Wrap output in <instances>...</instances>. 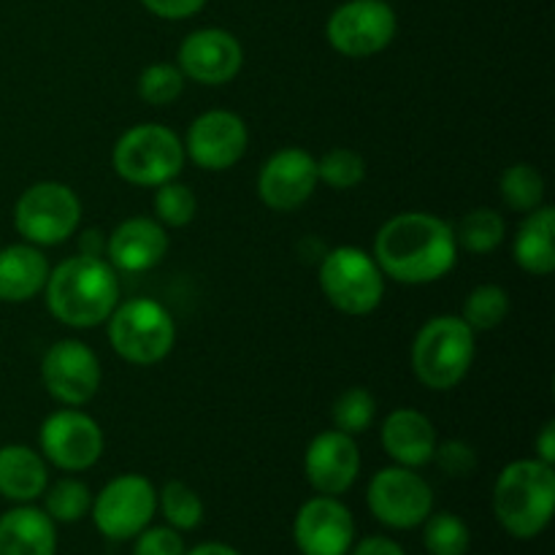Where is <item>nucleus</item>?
<instances>
[{"label":"nucleus","instance_id":"nucleus-1","mask_svg":"<svg viewBox=\"0 0 555 555\" xmlns=\"http://www.w3.org/2000/svg\"><path fill=\"white\" fill-rule=\"evenodd\" d=\"M374 260L385 276L401 285H431L459 260L455 231L428 211H404L385 222L374 238Z\"/></svg>","mask_w":555,"mask_h":555},{"label":"nucleus","instance_id":"nucleus-2","mask_svg":"<svg viewBox=\"0 0 555 555\" xmlns=\"http://www.w3.org/2000/svg\"><path fill=\"white\" fill-rule=\"evenodd\" d=\"M47 307L60 323L70 328H95L106 323L119 304L117 269L108 260L92 255H76L49 269Z\"/></svg>","mask_w":555,"mask_h":555},{"label":"nucleus","instance_id":"nucleus-3","mask_svg":"<svg viewBox=\"0 0 555 555\" xmlns=\"http://www.w3.org/2000/svg\"><path fill=\"white\" fill-rule=\"evenodd\" d=\"M555 509V472L540 459L513 461L493 486V513L507 534L534 540L551 526Z\"/></svg>","mask_w":555,"mask_h":555},{"label":"nucleus","instance_id":"nucleus-4","mask_svg":"<svg viewBox=\"0 0 555 555\" xmlns=\"http://www.w3.org/2000/svg\"><path fill=\"white\" fill-rule=\"evenodd\" d=\"M475 361V331L455 314L431 318L412 341L415 377L431 390H450L469 374Z\"/></svg>","mask_w":555,"mask_h":555},{"label":"nucleus","instance_id":"nucleus-5","mask_svg":"<svg viewBox=\"0 0 555 555\" xmlns=\"http://www.w3.org/2000/svg\"><path fill=\"white\" fill-rule=\"evenodd\" d=\"M184 144L171 128L157 122L133 125L117 139L112 166L119 179L135 188H160L182 173Z\"/></svg>","mask_w":555,"mask_h":555},{"label":"nucleus","instance_id":"nucleus-6","mask_svg":"<svg viewBox=\"0 0 555 555\" xmlns=\"http://www.w3.org/2000/svg\"><path fill=\"white\" fill-rule=\"evenodd\" d=\"M108 341L122 361L133 366H155L177 341L171 312L152 298H130L108 314Z\"/></svg>","mask_w":555,"mask_h":555},{"label":"nucleus","instance_id":"nucleus-7","mask_svg":"<svg viewBox=\"0 0 555 555\" xmlns=\"http://www.w3.org/2000/svg\"><path fill=\"white\" fill-rule=\"evenodd\" d=\"M320 287L331 307L363 318L383 304L385 274L361 247H336L320 263Z\"/></svg>","mask_w":555,"mask_h":555},{"label":"nucleus","instance_id":"nucleus-8","mask_svg":"<svg viewBox=\"0 0 555 555\" xmlns=\"http://www.w3.org/2000/svg\"><path fill=\"white\" fill-rule=\"evenodd\" d=\"M79 222V195L63 182H36L16 198L14 225L33 247H54L68 242Z\"/></svg>","mask_w":555,"mask_h":555},{"label":"nucleus","instance_id":"nucleus-9","mask_svg":"<svg viewBox=\"0 0 555 555\" xmlns=\"http://www.w3.org/2000/svg\"><path fill=\"white\" fill-rule=\"evenodd\" d=\"M366 504L374 518L396 531L423 526L434 509V491L410 466H385L366 488Z\"/></svg>","mask_w":555,"mask_h":555},{"label":"nucleus","instance_id":"nucleus-10","mask_svg":"<svg viewBox=\"0 0 555 555\" xmlns=\"http://www.w3.org/2000/svg\"><path fill=\"white\" fill-rule=\"evenodd\" d=\"M157 513V491L146 477L122 475L106 482L92 499V524L106 540L125 542L139 537Z\"/></svg>","mask_w":555,"mask_h":555},{"label":"nucleus","instance_id":"nucleus-11","mask_svg":"<svg viewBox=\"0 0 555 555\" xmlns=\"http://www.w3.org/2000/svg\"><path fill=\"white\" fill-rule=\"evenodd\" d=\"M399 20L385 0H347L325 25V38L339 54L352 60L372 57L390 47Z\"/></svg>","mask_w":555,"mask_h":555},{"label":"nucleus","instance_id":"nucleus-12","mask_svg":"<svg viewBox=\"0 0 555 555\" xmlns=\"http://www.w3.org/2000/svg\"><path fill=\"white\" fill-rule=\"evenodd\" d=\"M38 442L43 459L63 472L92 469L103 455L101 426L76 406L52 412L43 421Z\"/></svg>","mask_w":555,"mask_h":555},{"label":"nucleus","instance_id":"nucleus-13","mask_svg":"<svg viewBox=\"0 0 555 555\" xmlns=\"http://www.w3.org/2000/svg\"><path fill=\"white\" fill-rule=\"evenodd\" d=\"M101 361L79 339L54 341L41 361V379L49 396L65 406H85L101 390Z\"/></svg>","mask_w":555,"mask_h":555},{"label":"nucleus","instance_id":"nucleus-14","mask_svg":"<svg viewBox=\"0 0 555 555\" xmlns=\"http://www.w3.org/2000/svg\"><path fill=\"white\" fill-rule=\"evenodd\" d=\"M249 130L238 114L225 108L204 112L188 130L184 155L204 171H228L244 157Z\"/></svg>","mask_w":555,"mask_h":555},{"label":"nucleus","instance_id":"nucleus-15","mask_svg":"<svg viewBox=\"0 0 555 555\" xmlns=\"http://www.w3.org/2000/svg\"><path fill=\"white\" fill-rule=\"evenodd\" d=\"M293 540L301 555H347L356 545V520L339 496H314L293 520Z\"/></svg>","mask_w":555,"mask_h":555},{"label":"nucleus","instance_id":"nucleus-16","mask_svg":"<svg viewBox=\"0 0 555 555\" xmlns=\"http://www.w3.org/2000/svg\"><path fill=\"white\" fill-rule=\"evenodd\" d=\"M318 160L301 146H285L263 163L258 195L269 209L296 211L318 190Z\"/></svg>","mask_w":555,"mask_h":555},{"label":"nucleus","instance_id":"nucleus-17","mask_svg":"<svg viewBox=\"0 0 555 555\" xmlns=\"http://www.w3.org/2000/svg\"><path fill=\"white\" fill-rule=\"evenodd\" d=\"M177 60L184 79L220 87L236 79L244 63V49L233 33L222 30V27H204L184 38Z\"/></svg>","mask_w":555,"mask_h":555},{"label":"nucleus","instance_id":"nucleus-18","mask_svg":"<svg viewBox=\"0 0 555 555\" xmlns=\"http://www.w3.org/2000/svg\"><path fill=\"white\" fill-rule=\"evenodd\" d=\"M304 472H307L309 486L323 496L347 493L361 475V450H358L356 437L339 428L318 434L304 455Z\"/></svg>","mask_w":555,"mask_h":555},{"label":"nucleus","instance_id":"nucleus-19","mask_svg":"<svg viewBox=\"0 0 555 555\" xmlns=\"http://www.w3.org/2000/svg\"><path fill=\"white\" fill-rule=\"evenodd\" d=\"M108 263L117 271L139 274L160 266L168 255V233L152 217H130L122 220L106 242Z\"/></svg>","mask_w":555,"mask_h":555},{"label":"nucleus","instance_id":"nucleus-20","mask_svg":"<svg viewBox=\"0 0 555 555\" xmlns=\"http://www.w3.org/2000/svg\"><path fill=\"white\" fill-rule=\"evenodd\" d=\"M383 448L399 466L421 469L431 464L437 450V428L423 412L417 410H393L383 423Z\"/></svg>","mask_w":555,"mask_h":555},{"label":"nucleus","instance_id":"nucleus-21","mask_svg":"<svg viewBox=\"0 0 555 555\" xmlns=\"http://www.w3.org/2000/svg\"><path fill=\"white\" fill-rule=\"evenodd\" d=\"M57 529L43 509L22 504L0 515V555H54Z\"/></svg>","mask_w":555,"mask_h":555},{"label":"nucleus","instance_id":"nucleus-22","mask_svg":"<svg viewBox=\"0 0 555 555\" xmlns=\"http://www.w3.org/2000/svg\"><path fill=\"white\" fill-rule=\"evenodd\" d=\"M47 276V255L33 244H9V247L0 249V301H30L43 291Z\"/></svg>","mask_w":555,"mask_h":555},{"label":"nucleus","instance_id":"nucleus-23","mask_svg":"<svg viewBox=\"0 0 555 555\" xmlns=\"http://www.w3.org/2000/svg\"><path fill=\"white\" fill-rule=\"evenodd\" d=\"M47 486V461L36 450L27 444L0 448V496L16 504H27L43 496Z\"/></svg>","mask_w":555,"mask_h":555},{"label":"nucleus","instance_id":"nucleus-24","mask_svg":"<svg viewBox=\"0 0 555 555\" xmlns=\"http://www.w3.org/2000/svg\"><path fill=\"white\" fill-rule=\"evenodd\" d=\"M515 263L534 276H547L555 269V209L537 206L529 211L513 244Z\"/></svg>","mask_w":555,"mask_h":555},{"label":"nucleus","instance_id":"nucleus-25","mask_svg":"<svg viewBox=\"0 0 555 555\" xmlns=\"http://www.w3.org/2000/svg\"><path fill=\"white\" fill-rule=\"evenodd\" d=\"M507 236V222L493 209H475L455 228V244L472 255H488Z\"/></svg>","mask_w":555,"mask_h":555},{"label":"nucleus","instance_id":"nucleus-26","mask_svg":"<svg viewBox=\"0 0 555 555\" xmlns=\"http://www.w3.org/2000/svg\"><path fill=\"white\" fill-rule=\"evenodd\" d=\"M157 509L163 513L166 524L177 531L198 529L204 520V502L198 493L182 480H171L157 493Z\"/></svg>","mask_w":555,"mask_h":555},{"label":"nucleus","instance_id":"nucleus-27","mask_svg":"<svg viewBox=\"0 0 555 555\" xmlns=\"http://www.w3.org/2000/svg\"><path fill=\"white\" fill-rule=\"evenodd\" d=\"M92 507V493L76 477H63V480L52 482L43 491V513L54 520V524H76L85 518Z\"/></svg>","mask_w":555,"mask_h":555},{"label":"nucleus","instance_id":"nucleus-28","mask_svg":"<svg viewBox=\"0 0 555 555\" xmlns=\"http://www.w3.org/2000/svg\"><path fill=\"white\" fill-rule=\"evenodd\" d=\"M502 201L513 211H534L537 206H542V198H545V179L537 171L531 163H515L507 171L502 173Z\"/></svg>","mask_w":555,"mask_h":555},{"label":"nucleus","instance_id":"nucleus-29","mask_svg":"<svg viewBox=\"0 0 555 555\" xmlns=\"http://www.w3.org/2000/svg\"><path fill=\"white\" fill-rule=\"evenodd\" d=\"M509 293L502 285H477L464 301V320L472 331H493L507 320Z\"/></svg>","mask_w":555,"mask_h":555},{"label":"nucleus","instance_id":"nucleus-30","mask_svg":"<svg viewBox=\"0 0 555 555\" xmlns=\"http://www.w3.org/2000/svg\"><path fill=\"white\" fill-rule=\"evenodd\" d=\"M469 542V526L459 515L437 513L423 520V545L431 555H466Z\"/></svg>","mask_w":555,"mask_h":555},{"label":"nucleus","instance_id":"nucleus-31","mask_svg":"<svg viewBox=\"0 0 555 555\" xmlns=\"http://www.w3.org/2000/svg\"><path fill=\"white\" fill-rule=\"evenodd\" d=\"M331 421H334V428L350 434V437L366 434L374 426V421H377V401H374V396L366 388L345 390L334 401Z\"/></svg>","mask_w":555,"mask_h":555},{"label":"nucleus","instance_id":"nucleus-32","mask_svg":"<svg viewBox=\"0 0 555 555\" xmlns=\"http://www.w3.org/2000/svg\"><path fill=\"white\" fill-rule=\"evenodd\" d=\"M184 92V74L179 65L152 63L139 76V95L150 106H171Z\"/></svg>","mask_w":555,"mask_h":555},{"label":"nucleus","instance_id":"nucleus-33","mask_svg":"<svg viewBox=\"0 0 555 555\" xmlns=\"http://www.w3.org/2000/svg\"><path fill=\"white\" fill-rule=\"evenodd\" d=\"M366 177V160L350 146H336L318 160V179L334 190H352Z\"/></svg>","mask_w":555,"mask_h":555},{"label":"nucleus","instance_id":"nucleus-34","mask_svg":"<svg viewBox=\"0 0 555 555\" xmlns=\"http://www.w3.org/2000/svg\"><path fill=\"white\" fill-rule=\"evenodd\" d=\"M155 190V217L163 228H184L195 220L198 198L188 184H179L171 179Z\"/></svg>","mask_w":555,"mask_h":555},{"label":"nucleus","instance_id":"nucleus-35","mask_svg":"<svg viewBox=\"0 0 555 555\" xmlns=\"http://www.w3.org/2000/svg\"><path fill=\"white\" fill-rule=\"evenodd\" d=\"M431 461H437L439 472H444L448 477H469L477 472L475 448L469 442H461V439L437 442Z\"/></svg>","mask_w":555,"mask_h":555},{"label":"nucleus","instance_id":"nucleus-36","mask_svg":"<svg viewBox=\"0 0 555 555\" xmlns=\"http://www.w3.org/2000/svg\"><path fill=\"white\" fill-rule=\"evenodd\" d=\"M184 542L177 529L171 526H155V529H144L135 537L133 555H184Z\"/></svg>","mask_w":555,"mask_h":555},{"label":"nucleus","instance_id":"nucleus-37","mask_svg":"<svg viewBox=\"0 0 555 555\" xmlns=\"http://www.w3.org/2000/svg\"><path fill=\"white\" fill-rule=\"evenodd\" d=\"M150 14L160 16V20H188V16H195L206 5V0H141Z\"/></svg>","mask_w":555,"mask_h":555},{"label":"nucleus","instance_id":"nucleus-38","mask_svg":"<svg viewBox=\"0 0 555 555\" xmlns=\"http://www.w3.org/2000/svg\"><path fill=\"white\" fill-rule=\"evenodd\" d=\"M352 555H406L399 542L388 540V537H366L358 545H352Z\"/></svg>","mask_w":555,"mask_h":555},{"label":"nucleus","instance_id":"nucleus-39","mask_svg":"<svg viewBox=\"0 0 555 555\" xmlns=\"http://www.w3.org/2000/svg\"><path fill=\"white\" fill-rule=\"evenodd\" d=\"M534 444H537V459L553 466V461H555V423L553 421L545 423V428H542Z\"/></svg>","mask_w":555,"mask_h":555},{"label":"nucleus","instance_id":"nucleus-40","mask_svg":"<svg viewBox=\"0 0 555 555\" xmlns=\"http://www.w3.org/2000/svg\"><path fill=\"white\" fill-rule=\"evenodd\" d=\"M103 247H106V244H103L101 233H98V231L81 233V242H79L81 253L79 255H92V258H101Z\"/></svg>","mask_w":555,"mask_h":555},{"label":"nucleus","instance_id":"nucleus-41","mask_svg":"<svg viewBox=\"0 0 555 555\" xmlns=\"http://www.w3.org/2000/svg\"><path fill=\"white\" fill-rule=\"evenodd\" d=\"M184 555H242L236 547L225 545V542H204V545H195L193 551Z\"/></svg>","mask_w":555,"mask_h":555}]
</instances>
